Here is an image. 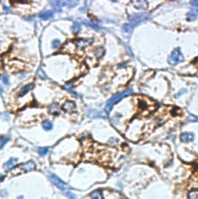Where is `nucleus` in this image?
I'll return each instance as SVG.
<instances>
[{
	"label": "nucleus",
	"mask_w": 198,
	"mask_h": 199,
	"mask_svg": "<svg viewBox=\"0 0 198 199\" xmlns=\"http://www.w3.org/2000/svg\"><path fill=\"white\" fill-rule=\"evenodd\" d=\"M149 20H150V16L146 15V14H137V15H135L133 16V18H132V21H131V23L125 24L123 26V30L125 33H131L132 30L136 26L139 25V23H142V22Z\"/></svg>",
	"instance_id": "obj_1"
},
{
	"label": "nucleus",
	"mask_w": 198,
	"mask_h": 199,
	"mask_svg": "<svg viewBox=\"0 0 198 199\" xmlns=\"http://www.w3.org/2000/svg\"><path fill=\"white\" fill-rule=\"evenodd\" d=\"M132 92H133V90L129 89L127 90V91H125V92H121V93H119V94H115L114 97L112 98L108 101V102L107 103L106 106H105V109H104L105 112H109V111L111 110L112 107L114 105V104H115V103H117L118 102H119V100L122 99V98H124L125 97V96L129 95V94H132Z\"/></svg>",
	"instance_id": "obj_2"
},
{
	"label": "nucleus",
	"mask_w": 198,
	"mask_h": 199,
	"mask_svg": "<svg viewBox=\"0 0 198 199\" xmlns=\"http://www.w3.org/2000/svg\"><path fill=\"white\" fill-rule=\"evenodd\" d=\"M183 60H184V57L181 53L180 48L177 47V48L174 49L170 55L169 58H168V63L170 65H176V64L183 61Z\"/></svg>",
	"instance_id": "obj_3"
},
{
	"label": "nucleus",
	"mask_w": 198,
	"mask_h": 199,
	"mask_svg": "<svg viewBox=\"0 0 198 199\" xmlns=\"http://www.w3.org/2000/svg\"><path fill=\"white\" fill-rule=\"evenodd\" d=\"M50 179H51V181H52V183H53L57 188H59L60 190H61V191H63V192H65V191H66L67 184L65 182H64V181H62L61 178H59L58 177L56 176L55 174H51V176H50Z\"/></svg>",
	"instance_id": "obj_4"
},
{
	"label": "nucleus",
	"mask_w": 198,
	"mask_h": 199,
	"mask_svg": "<svg viewBox=\"0 0 198 199\" xmlns=\"http://www.w3.org/2000/svg\"><path fill=\"white\" fill-rule=\"evenodd\" d=\"M92 42H93V39H80L76 41V46L79 50H82L90 44H92Z\"/></svg>",
	"instance_id": "obj_5"
},
{
	"label": "nucleus",
	"mask_w": 198,
	"mask_h": 199,
	"mask_svg": "<svg viewBox=\"0 0 198 199\" xmlns=\"http://www.w3.org/2000/svg\"><path fill=\"white\" fill-rule=\"evenodd\" d=\"M35 163L33 161H29V162H26V163H24L20 165V167L25 172L33 171V170L35 169Z\"/></svg>",
	"instance_id": "obj_6"
},
{
	"label": "nucleus",
	"mask_w": 198,
	"mask_h": 199,
	"mask_svg": "<svg viewBox=\"0 0 198 199\" xmlns=\"http://www.w3.org/2000/svg\"><path fill=\"white\" fill-rule=\"evenodd\" d=\"M63 109L67 112H72L73 111L76 109V105L74 102H71V101H68V102H66L63 105Z\"/></svg>",
	"instance_id": "obj_7"
},
{
	"label": "nucleus",
	"mask_w": 198,
	"mask_h": 199,
	"mask_svg": "<svg viewBox=\"0 0 198 199\" xmlns=\"http://www.w3.org/2000/svg\"><path fill=\"white\" fill-rule=\"evenodd\" d=\"M49 112L52 115H58L60 113H61V111H60V105H59L58 103L57 102H54L52 105L50 106V109H49Z\"/></svg>",
	"instance_id": "obj_8"
},
{
	"label": "nucleus",
	"mask_w": 198,
	"mask_h": 199,
	"mask_svg": "<svg viewBox=\"0 0 198 199\" xmlns=\"http://www.w3.org/2000/svg\"><path fill=\"white\" fill-rule=\"evenodd\" d=\"M193 138H194V136L192 133H184L180 136L181 140L183 141V143L191 142V141L193 140Z\"/></svg>",
	"instance_id": "obj_9"
},
{
	"label": "nucleus",
	"mask_w": 198,
	"mask_h": 199,
	"mask_svg": "<svg viewBox=\"0 0 198 199\" xmlns=\"http://www.w3.org/2000/svg\"><path fill=\"white\" fill-rule=\"evenodd\" d=\"M16 162H17V161H16L15 158H10L4 164L3 168L5 169V171H9V170H11L16 164Z\"/></svg>",
	"instance_id": "obj_10"
},
{
	"label": "nucleus",
	"mask_w": 198,
	"mask_h": 199,
	"mask_svg": "<svg viewBox=\"0 0 198 199\" xmlns=\"http://www.w3.org/2000/svg\"><path fill=\"white\" fill-rule=\"evenodd\" d=\"M197 16H198V9H193V10L190 11V12L187 13V20L189 21H191V20H195V19L197 17Z\"/></svg>",
	"instance_id": "obj_11"
},
{
	"label": "nucleus",
	"mask_w": 198,
	"mask_h": 199,
	"mask_svg": "<svg viewBox=\"0 0 198 199\" xmlns=\"http://www.w3.org/2000/svg\"><path fill=\"white\" fill-rule=\"evenodd\" d=\"M31 88H32V84H27V85L24 86V87L20 91V92H19V94H19V96H20V97L24 96L26 94H27V93L30 91Z\"/></svg>",
	"instance_id": "obj_12"
},
{
	"label": "nucleus",
	"mask_w": 198,
	"mask_h": 199,
	"mask_svg": "<svg viewBox=\"0 0 198 199\" xmlns=\"http://www.w3.org/2000/svg\"><path fill=\"white\" fill-rule=\"evenodd\" d=\"M90 196H91L92 199H104L102 192H100L99 190H96V191L92 192Z\"/></svg>",
	"instance_id": "obj_13"
},
{
	"label": "nucleus",
	"mask_w": 198,
	"mask_h": 199,
	"mask_svg": "<svg viewBox=\"0 0 198 199\" xmlns=\"http://www.w3.org/2000/svg\"><path fill=\"white\" fill-rule=\"evenodd\" d=\"M53 16V13L51 11H46V12H44V13H41L39 15V17L43 20H49L51 19V17Z\"/></svg>",
	"instance_id": "obj_14"
},
{
	"label": "nucleus",
	"mask_w": 198,
	"mask_h": 199,
	"mask_svg": "<svg viewBox=\"0 0 198 199\" xmlns=\"http://www.w3.org/2000/svg\"><path fill=\"white\" fill-rule=\"evenodd\" d=\"M43 130L46 131L51 130L52 128H53V124H52V123H51V121L46 120V121H45V122L43 123Z\"/></svg>",
	"instance_id": "obj_15"
},
{
	"label": "nucleus",
	"mask_w": 198,
	"mask_h": 199,
	"mask_svg": "<svg viewBox=\"0 0 198 199\" xmlns=\"http://www.w3.org/2000/svg\"><path fill=\"white\" fill-rule=\"evenodd\" d=\"M9 140V136H3L0 138V149L3 148V146L6 144L8 141Z\"/></svg>",
	"instance_id": "obj_16"
},
{
	"label": "nucleus",
	"mask_w": 198,
	"mask_h": 199,
	"mask_svg": "<svg viewBox=\"0 0 198 199\" xmlns=\"http://www.w3.org/2000/svg\"><path fill=\"white\" fill-rule=\"evenodd\" d=\"M188 196L190 199H198V190H193L190 192Z\"/></svg>",
	"instance_id": "obj_17"
},
{
	"label": "nucleus",
	"mask_w": 198,
	"mask_h": 199,
	"mask_svg": "<svg viewBox=\"0 0 198 199\" xmlns=\"http://www.w3.org/2000/svg\"><path fill=\"white\" fill-rule=\"evenodd\" d=\"M49 152V147H42L38 149V153L40 156H45Z\"/></svg>",
	"instance_id": "obj_18"
},
{
	"label": "nucleus",
	"mask_w": 198,
	"mask_h": 199,
	"mask_svg": "<svg viewBox=\"0 0 198 199\" xmlns=\"http://www.w3.org/2000/svg\"><path fill=\"white\" fill-rule=\"evenodd\" d=\"M80 30H81V26H80V24H78V23H74L73 26H72V28H71V30L73 31L74 33H78Z\"/></svg>",
	"instance_id": "obj_19"
},
{
	"label": "nucleus",
	"mask_w": 198,
	"mask_h": 199,
	"mask_svg": "<svg viewBox=\"0 0 198 199\" xmlns=\"http://www.w3.org/2000/svg\"><path fill=\"white\" fill-rule=\"evenodd\" d=\"M77 4V1H67L66 3H64L63 5H68L69 7H73Z\"/></svg>",
	"instance_id": "obj_20"
},
{
	"label": "nucleus",
	"mask_w": 198,
	"mask_h": 199,
	"mask_svg": "<svg viewBox=\"0 0 198 199\" xmlns=\"http://www.w3.org/2000/svg\"><path fill=\"white\" fill-rule=\"evenodd\" d=\"M66 194L67 196V198H68V199H77L76 195L74 194H73L71 192H67Z\"/></svg>",
	"instance_id": "obj_21"
},
{
	"label": "nucleus",
	"mask_w": 198,
	"mask_h": 199,
	"mask_svg": "<svg viewBox=\"0 0 198 199\" xmlns=\"http://www.w3.org/2000/svg\"><path fill=\"white\" fill-rule=\"evenodd\" d=\"M103 54V49L99 47V48H97L96 51H95V55L97 57H101Z\"/></svg>",
	"instance_id": "obj_22"
},
{
	"label": "nucleus",
	"mask_w": 198,
	"mask_h": 199,
	"mask_svg": "<svg viewBox=\"0 0 198 199\" xmlns=\"http://www.w3.org/2000/svg\"><path fill=\"white\" fill-rule=\"evenodd\" d=\"M60 44H61V42H60L59 40H54L53 41V47L54 48H56V47H57L60 45Z\"/></svg>",
	"instance_id": "obj_23"
},
{
	"label": "nucleus",
	"mask_w": 198,
	"mask_h": 199,
	"mask_svg": "<svg viewBox=\"0 0 198 199\" xmlns=\"http://www.w3.org/2000/svg\"><path fill=\"white\" fill-rule=\"evenodd\" d=\"M191 4L193 6H195V7H198V0H194V1H191Z\"/></svg>",
	"instance_id": "obj_24"
},
{
	"label": "nucleus",
	"mask_w": 198,
	"mask_h": 199,
	"mask_svg": "<svg viewBox=\"0 0 198 199\" xmlns=\"http://www.w3.org/2000/svg\"><path fill=\"white\" fill-rule=\"evenodd\" d=\"M2 80H3V82H4L5 84H7L8 82H9V79H8V78L6 76H3V78H2Z\"/></svg>",
	"instance_id": "obj_25"
},
{
	"label": "nucleus",
	"mask_w": 198,
	"mask_h": 199,
	"mask_svg": "<svg viewBox=\"0 0 198 199\" xmlns=\"http://www.w3.org/2000/svg\"><path fill=\"white\" fill-rule=\"evenodd\" d=\"M84 23H85V24H87V25L91 26L92 27H94V28H98V29H99V27H98V26L94 25V24H92V23H88V22H84Z\"/></svg>",
	"instance_id": "obj_26"
},
{
	"label": "nucleus",
	"mask_w": 198,
	"mask_h": 199,
	"mask_svg": "<svg viewBox=\"0 0 198 199\" xmlns=\"http://www.w3.org/2000/svg\"><path fill=\"white\" fill-rule=\"evenodd\" d=\"M3 179H4V176H3V175H0V182H1V181H3Z\"/></svg>",
	"instance_id": "obj_27"
},
{
	"label": "nucleus",
	"mask_w": 198,
	"mask_h": 199,
	"mask_svg": "<svg viewBox=\"0 0 198 199\" xmlns=\"http://www.w3.org/2000/svg\"><path fill=\"white\" fill-rule=\"evenodd\" d=\"M17 199H23V196H19L17 198Z\"/></svg>",
	"instance_id": "obj_28"
}]
</instances>
